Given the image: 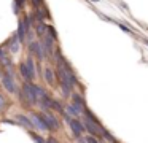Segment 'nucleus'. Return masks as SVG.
<instances>
[{"instance_id":"f257e3e1","label":"nucleus","mask_w":148,"mask_h":143,"mask_svg":"<svg viewBox=\"0 0 148 143\" xmlns=\"http://www.w3.org/2000/svg\"><path fill=\"white\" fill-rule=\"evenodd\" d=\"M23 94L26 95L27 102H29L30 105L37 103L38 102V99L42 97L43 94H45V91H43L40 86H35V84H29V83H26V84L23 86Z\"/></svg>"},{"instance_id":"f03ea898","label":"nucleus","mask_w":148,"mask_h":143,"mask_svg":"<svg viewBox=\"0 0 148 143\" xmlns=\"http://www.w3.org/2000/svg\"><path fill=\"white\" fill-rule=\"evenodd\" d=\"M65 119H67L69 126H70V129H72V133H73V137H75V138H78V140H80V138H81V133L84 132L83 124H81L78 119H75V118H69L67 114H65Z\"/></svg>"},{"instance_id":"7ed1b4c3","label":"nucleus","mask_w":148,"mask_h":143,"mask_svg":"<svg viewBox=\"0 0 148 143\" xmlns=\"http://www.w3.org/2000/svg\"><path fill=\"white\" fill-rule=\"evenodd\" d=\"M83 127L84 129H88V132L91 133L92 137H96V135H100L102 133V127H100V122H94V121H91V119H88L86 116H84V119H83Z\"/></svg>"},{"instance_id":"20e7f679","label":"nucleus","mask_w":148,"mask_h":143,"mask_svg":"<svg viewBox=\"0 0 148 143\" xmlns=\"http://www.w3.org/2000/svg\"><path fill=\"white\" fill-rule=\"evenodd\" d=\"M40 118L43 119V122H45V126L48 127V130H56V129L59 127L58 119H56L53 114H49V113H42V114H40Z\"/></svg>"},{"instance_id":"39448f33","label":"nucleus","mask_w":148,"mask_h":143,"mask_svg":"<svg viewBox=\"0 0 148 143\" xmlns=\"http://www.w3.org/2000/svg\"><path fill=\"white\" fill-rule=\"evenodd\" d=\"M2 83H3L5 89H7L8 92H16V84H14V79H13V73L11 72H5L3 78H2Z\"/></svg>"},{"instance_id":"423d86ee","label":"nucleus","mask_w":148,"mask_h":143,"mask_svg":"<svg viewBox=\"0 0 148 143\" xmlns=\"http://www.w3.org/2000/svg\"><path fill=\"white\" fill-rule=\"evenodd\" d=\"M29 49H30V53L37 54V57H38L40 60H42V59H45V57H46L45 49H43L42 43H38V41H32V43H30V46H29Z\"/></svg>"},{"instance_id":"0eeeda50","label":"nucleus","mask_w":148,"mask_h":143,"mask_svg":"<svg viewBox=\"0 0 148 143\" xmlns=\"http://www.w3.org/2000/svg\"><path fill=\"white\" fill-rule=\"evenodd\" d=\"M29 119H30V122H32V126L35 127V129H38V130H48V127L45 126V122H43V119L40 118V114H30Z\"/></svg>"},{"instance_id":"6e6552de","label":"nucleus","mask_w":148,"mask_h":143,"mask_svg":"<svg viewBox=\"0 0 148 143\" xmlns=\"http://www.w3.org/2000/svg\"><path fill=\"white\" fill-rule=\"evenodd\" d=\"M72 105H75L81 113L86 110V102H84V99H83V95H81V94H73V103H72Z\"/></svg>"},{"instance_id":"1a4fd4ad","label":"nucleus","mask_w":148,"mask_h":143,"mask_svg":"<svg viewBox=\"0 0 148 143\" xmlns=\"http://www.w3.org/2000/svg\"><path fill=\"white\" fill-rule=\"evenodd\" d=\"M14 121H16L18 124H21V126H24V127H27V129H32V122H30V119L27 116H24V114H16L14 116Z\"/></svg>"},{"instance_id":"9d476101","label":"nucleus","mask_w":148,"mask_h":143,"mask_svg":"<svg viewBox=\"0 0 148 143\" xmlns=\"http://www.w3.org/2000/svg\"><path fill=\"white\" fill-rule=\"evenodd\" d=\"M19 44H21V41H19V38L16 37V34H14L13 37L10 38V41H8L10 51H11V53H18V51H19Z\"/></svg>"},{"instance_id":"9b49d317","label":"nucleus","mask_w":148,"mask_h":143,"mask_svg":"<svg viewBox=\"0 0 148 143\" xmlns=\"http://www.w3.org/2000/svg\"><path fill=\"white\" fill-rule=\"evenodd\" d=\"M38 103H40V108H42V110H49V103H51V99H49L46 94H43L42 97L38 99Z\"/></svg>"},{"instance_id":"f8f14e48","label":"nucleus","mask_w":148,"mask_h":143,"mask_svg":"<svg viewBox=\"0 0 148 143\" xmlns=\"http://www.w3.org/2000/svg\"><path fill=\"white\" fill-rule=\"evenodd\" d=\"M65 110H67V116H69V118L73 116L75 119H77V116H80V113H81V111L78 110V108L75 107V105H72V103H70V105H67V107H65Z\"/></svg>"},{"instance_id":"ddd939ff","label":"nucleus","mask_w":148,"mask_h":143,"mask_svg":"<svg viewBox=\"0 0 148 143\" xmlns=\"http://www.w3.org/2000/svg\"><path fill=\"white\" fill-rule=\"evenodd\" d=\"M24 64H26L27 70H29L30 78H34V76H35V64H34V59H32V57H27V60Z\"/></svg>"},{"instance_id":"4468645a","label":"nucleus","mask_w":148,"mask_h":143,"mask_svg":"<svg viewBox=\"0 0 148 143\" xmlns=\"http://www.w3.org/2000/svg\"><path fill=\"white\" fill-rule=\"evenodd\" d=\"M45 78H46V81H48L49 84H54V72H53L51 68L45 70Z\"/></svg>"},{"instance_id":"2eb2a0df","label":"nucleus","mask_w":148,"mask_h":143,"mask_svg":"<svg viewBox=\"0 0 148 143\" xmlns=\"http://www.w3.org/2000/svg\"><path fill=\"white\" fill-rule=\"evenodd\" d=\"M16 37L19 38V41H23L24 37H26V29H24L23 22H19V25H18V34H16Z\"/></svg>"},{"instance_id":"dca6fc26","label":"nucleus","mask_w":148,"mask_h":143,"mask_svg":"<svg viewBox=\"0 0 148 143\" xmlns=\"http://www.w3.org/2000/svg\"><path fill=\"white\" fill-rule=\"evenodd\" d=\"M19 70H21V75H23V76H24V78H26V79H32V78H30V75H29V70H27L26 64H21Z\"/></svg>"},{"instance_id":"f3484780","label":"nucleus","mask_w":148,"mask_h":143,"mask_svg":"<svg viewBox=\"0 0 148 143\" xmlns=\"http://www.w3.org/2000/svg\"><path fill=\"white\" fill-rule=\"evenodd\" d=\"M49 108H54L56 111H59V113L64 111V110H62V107H61V103H59L58 100H53V99H51V103H49Z\"/></svg>"},{"instance_id":"a211bd4d","label":"nucleus","mask_w":148,"mask_h":143,"mask_svg":"<svg viewBox=\"0 0 148 143\" xmlns=\"http://www.w3.org/2000/svg\"><path fill=\"white\" fill-rule=\"evenodd\" d=\"M30 135H32V140H34L35 143H46L45 140L42 138V135H37V133H30Z\"/></svg>"},{"instance_id":"6ab92c4d","label":"nucleus","mask_w":148,"mask_h":143,"mask_svg":"<svg viewBox=\"0 0 148 143\" xmlns=\"http://www.w3.org/2000/svg\"><path fill=\"white\" fill-rule=\"evenodd\" d=\"M84 142H86V143H99V142H97V138H96V137H92V135H88L86 138H84Z\"/></svg>"},{"instance_id":"aec40b11","label":"nucleus","mask_w":148,"mask_h":143,"mask_svg":"<svg viewBox=\"0 0 148 143\" xmlns=\"http://www.w3.org/2000/svg\"><path fill=\"white\" fill-rule=\"evenodd\" d=\"M46 29L49 30V35H51V38H56V37H58V34H56V30L51 27V25H49V27H46Z\"/></svg>"},{"instance_id":"412c9836","label":"nucleus","mask_w":148,"mask_h":143,"mask_svg":"<svg viewBox=\"0 0 148 143\" xmlns=\"http://www.w3.org/2000/svg\"><path fill=\"white\" fill-rule=\"evenodd\" d=\"M3 105H5V99L2 97V95H0V111L3 110Z\"/></svg>"},{"instance_id":"4be33fe9","label":"nucleus","mask_w":148,"mask_h":143,"mask_svg":"<svg viewBox=\"0 0 148 143\" xmlns=\"http://www.w3.org/2000/svg\"><path fill=\"white\" fill-rule=\"evenodd\" d=\"M32 3H34V6H38V5H42V0H32Z\"/></svg>"},{"instance_id":"5701e85b","label":"nucleus","mask_w":148,"mask_h":143,"mask_svg":"<svg viewBox=\"0 0 148 143\" xmlns=\"http://www.w3.org/2000/svg\"><path fill=\"white\" fill-rule=\"evenodd\" d=\"M77 143H86V142H84V140H81V138H80V140H78Z\"/></svg>"},{"instance_id":"b1692460","label":"nucleus","mask_w":148,"mask_h":143,"mask_svg":"<svg viewBox=\"0 0 148 143\" xmlns=\"http://www.w3.org/2000/svg\"><path fill=\"white\" fill-rule=\"evenodd\" d=\"M145 43H147V44H148V40H145Z\"/></svg>"}]
</instances>
